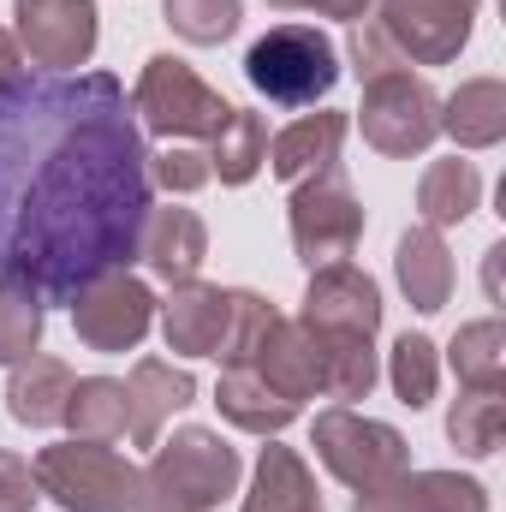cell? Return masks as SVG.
<instances>
[{
  "mask_svg": "<svg viewBox=\"0 0 506 512\" xmlns=\"http://www.w3.org/2000/svg\"><path fill=\"white\" fill-rule=\"evenodd\" d=\"M137 256L167 280V286H185L197 280L203 256H209V227L197 209H149L143 221V239H137Z\"/></svg>",
  "mask_w": 506,
  "mask_h": 512,
  "instance_id": "9a60e30c",
  "label": "cell"
},
{
  "mask_svg": "<svg viewBox=\"0 0 506 512\" xmlns=\"http://www.w3.org/2000/svg\"><path fill=\"white\" fill-rule=\"evenodd\" d=\"M161 334L185 358H221L227 334H233V292L227 286H203V280L173 286V298L161 310Z\"/></svg>",
  "mask_w": 506,
  "mask_h": 512,
  "instance_id": "4fadbf2b",
  "label": "cell"
},
{
  "mask_svg": "<svg viewBox=\"0 0 506 512\" xmlns=\"http://www.w3.org/2000/svg\"><path fill=\"white\" fill-rule=\"evenodd\" d=\"M393 268H399V286L417 310H441L453 298V256L435 227H411L393 251Z\"/></svg>",
  "mask_w": 506,
  "mask_h": 512,
  "instance_id": "ffe728a7",
  "label": "cell"
},
{
  "mask_svg": "<svg viewBox=\"0 0 506 512\" xmlns=\"http://www.w3.org/2000/svg\"><path fill=\"white\" fill-rule=\"evenodd\" d=\"M233 489H239V453L209 429H179L167 447H155L137 512H209Z\"/></svg>",
  "mask_w": 506,
  "mask_h": 512,
  "instance_id": "7a4b0ae2",
  "label": "cell"
},
{
  "mask_svg": "<svg viewBox=\"0 0 506 512\" xmlns=\"http://www.w3.org/2000/svg\"><path fill=\"white\" fill-rule=\"evenodd\" d=\"M441 131H453L465 149H489L506 137V90L501 78H471L447 96V114H441Z\"/></svg>",
  "mask_w": 506,
  "mask_h": 512,
  "instance_id": "7402d4cb",
  "label": "cell"
},
{
  "mask_svg": "<svg viewBox=\"0 0 506 512\" xmlns=\"http://www.w3.org/2000/svg\"><path fill=\"white\" fill-rule=\"evenodd\" d=\"M149 322H155V292L126 268L90 280L72 298V328H78V340L90 352H131L149 334Z\"/></svg>",
  "mask_w": 506,
  "mask_h": 512,
  "instance_id": "9c48e42d",
  "label": "cell"
},
{
  "mask_svg": "<svg viewBox=\"0 0 506 512\" xmlns=\"http://www.w3.org/2000/svg\"><path fill=\"white\" fill-rule=\"evenodd\" d=\"M364 239V209L358 197L346 191L340 167H322L310 179H298L292 191V245L310 268H328V262H346Z\"/></svg>",
  "mask_w": 506,
  "mask_h": 512,
  "instance_id": "52a82bcc",
  "label": "cell"
},
{
  "mask_svg": "<svg viewBox=\"0 0 506 512\" xmlns=\"http://www.w3.org/2000/svg\"><path fill=\"white\" fill-rule=\"evenodd\" d=\"M387 376H393V393H399V405L423 411V405L435 399V382H441V364H435V340H429V334H405V340L393 346V364H387Z\"/></svg>",
  "mask_w": 506,
  "mask_h": 512,
  "instance_id": "83f0119b",
  "label": "cell"
},
{
  "mask_svg": "<svg viewBox=\"0 0 506 512\" xmlns=\"http://www.w3.org/2000/svg\"><path fill=\"white\" fill-rule=\"evenodd\" d=\"M155 167H149V179H161L167 191H203L215 173H209V155H197V149H161V155H149Z\"/></svg>",
  "mask_w": 506,
  "mask_h": 512,
  "instance_id": "d6a6232c",
  "label": "cell"
},
{
  "mask_svg": "<svg viewBox=\"0 0 506 512\" xmlns=\"http://www.w3.org/2000/svg\"><path fill=\"white\" fill-rule=\"evenodd\" d=\"M471 0H387L381 6V30L387 42L405 54V66H447L459 60V48L471 42Z\"/></svg>",
  "mask_w": 506,
  "mask_h": 512,
  "instance_id": "8fae6325",
  "label": "cell"
},
{
  "mask_svg": "<svg viewBox=\"0 0 506 512\" xmlns=\"http://www.w3.org/2000/svg\"><path fill=\"white\" fill-rule=\"evenodd\" d=\"M161 12L197 48H215V42H227L239 30V0H161Z\"/></svg>",
  "mask_w": 506,
  "mask_h": 512,
  "instance_id": "f1b7e54d",
  "label": "cell"
},
{
  "mask_svg": "<svg viewBox=\"0 0 506 512\" xmlns=\"http://www.w3.org/2000/svg\"><path fill=\"white\" fill-rule=\"evenodd\" d=\"M447 358H453V370H459L465 387H501L506 382V328L495 322V316L459 328Z\"/></svg>",
  "mask_w": 506,
  "mask_h": 512,
  "instance_id": "4316f807",
  "label": "cell"
},
{
  "mask_svg": "<svg viewBox=\"0 0 506 512\" xmlns=\"http://www.w3.org/2000/svg\"><path fill=\"white\" fill-rule=\"evenodd\" d=\"M352 512H489V495L459 471H399L393 483L364 489Z\"/></svg>",
  "mask_w": 506,
  "mask_h": 512,
  "instance_id": "5bb4252c",
  "label": "cell"
},
{
  "mask_svg": "<svg viewBox=\"0 0 506 512\" xmlns=\"http://www.w3.org/2000/svg\"><path fill=\"white\" fill-rule=\"evenodd\" d=\"M245 78L256 84V96H268L280 108H316L340 84V54L310 24H274L268 36L251 42Z\"/></svg>",
  "mask_w": 506,
  "mask_h": 512,
  "instance_id": "277c9868",
  "label": "cell"
},
{
  "mask_svg": "<svg viewBox=\"0 0 506 512\" xmlns=\"http://www.w3.org/2000/svg\"><path fill=\"white\" fill-rule=\"evenodd\" d=\"M262 161H268V120L251 108H233L227 126L209 137V173H221V185H245Z\"/></svg>",
  "mask_w": 506,
  "mask_h": 512,
  "instance_id": "d4e9b609",
  "label": "cell"
},
{
  "mask_svg": "<svg viewBox=\"0 0 506 512\" xmlns=\"http://www.w3.org/2000/svg\"><path fill=\"white\" fill-rule=\"evenodd\" d=\"M447 435H453V447H459L465 459H489V453L501 447V435H506L501 387H471L465 399H453V411H447Z\"/></svg>",
  "mask_w": 506,
  "mask_h": 512,
  "instance_id": "484cf974",
  "label": "cell"
},
{
  "mask_svg": "<svg viewBox=\"0 0 506 512\" xmlns=\"http://www.w3.org/2000/svg\"><path fill=\"white\" fill-rule=\"evenodd\" d=\"M72 441H120L126 435V382H108V376H90V382H72L66 399V417Z\"/></svg>",
  "mask_w": 506,
  "mask_h": 512,
  "instance_id": "cb8c5ba5",
  "label": "cell"
},
{
  "mask_svg": "<svg viewBox=\"0 0 506 512\" xmlns=\"http://www.w3.org/2000/svg\"><path fill=\"white\" fill-rule=\"evenodd\" d=\"M42 340V304L30 292L0 286V364H24Z\"/></svg>",
  "mask_w": 506,
  "mask_h": 512,
  "instance_id": "f546056e",
  "label": "cell"
},
{
  "mask_svg": "<svg viewBox=\"0 0 506 512\" xmlns=\"http://www.w3.org/2000/svg\"><path fill=\"white\" fill-rule=\"evenodd\" d=\"M36 471L18 453H0V512H30L36 507Z\"/></svg>",
  "mask_w": 506,
  "mask_h": 512,
  "instance_id": "836d02e7",
  "label": "cell"
},
{
  "mask_svg": "<svg viewBox=\"0 0 506 512\" xmlns=\"http://www.w3.org/2000/svg\"><path fill=\"white\" fill-rule=\"evenodd\" d=\"M245 512H322L316 483H310V471H304V459L292 447H262Z\"/></svg>",
  "mask_w": 506,
  "mask_h": 512,
  "instance_id": "44dd1931",
  "label": "cell"
},
{
  "mask_svg": "<svg viewBox=\"0 0 506 512\" xmlns=\"http://www.w3.org/2000/svg\"><path fill=\"white\" fill-rule=\"evenodd\" d=\"M66 399H72V370L60 358H24L12 364V382H6V411L30 429H48L66 417Z\"/></svg>",
  "mask_w": 506,
  "mask_h": 512,
  "instance_id": "ac0fdd59",
  "label": "cell"
},
{
  "mask_svg": "<svg viewBox=\"0 0 506 512\" xmlns=\"http://www.w3.org/2000/svg\"><path fill=\"white\" fill-rule=\"evenodd\" d=\"M316 453H322V465H328L346 489H358V495L393 483L399 471H411L405 435H399L393 423H376V417L346 411V405H334V411L316 417Z\"/></svg>",
  "mask_w": 506,
  "mask_h": 512,
  "instance_id": "8992f818",
  "label": "cell"
},
{
  "mask_svg": "<svg viewBox=\"0 0 506 512\" xmlns=\"http://www.w3.org/2000/svg\"><path fill=\"white\" fill-rule=\"evenodd\" d=\"M364 120V143H376L381 155H423L429 143H435V131H441V102H435V90L423 84V78H411V72H393V78H376V84H364V108H358Z\"/></svg>",
  "mask_w": 506,
  "mask_h": 512,
  "instance_id": "ba28073f",
  "label": "cell"
},
{
  "mask_svg": "<svg viewBox=\"0 0 506 512\" xmlns=\"http://www.w3.org/2000/svg\"><path fill=\"white\" fill-rule=\"evenodd\" d=\"M304 328L316 334H346V340H376L381 328V292L376 280L352 262H328L310 274V292H304Z\"/></svg>",
  "mask_w": 506,
  "mask_h": 512,
  "instance_id": "7c38bea8",
  "label": "cell"
},
{
  "mask_svg": "<svg viewBox=\"0 0 506 512\" xmlns=\"http://www.w3.org/2000/svg\"><path fill=\"white\" fill-rule=\"evenodd\" d=\"M477 197H483V173L471 167V161H435L429 173H423V185H417V209H423V227H453V221H465L471 209H477Z\"/></svg>",
  "mask_w": 506,
  "mask_h": 512,
  "instance_id": "603a6c76",
  "label": "cell"
},
{
  "mask_svg": "<svg viewBox=\"0 0 506 512\" xmlns=\"http://www.w3.org/2000/svg\"><path fill=\"white\" fill-rule=\"evenodd\" d=\"M12 18L42 72H72L96 54V0H12Z\"/></svg>",
  "mask_w": 506,
  "mask_h": 512,
  "instance_id": "30bf717a",
  "label": "cell"
},
{
  "mask_svg": "<svg viewBox=\"0 0 506 512\" xmlns=\"http://www.w3.org/2000/svg\"><path fill=\"white\" fill-rule=\"evenodd\" d=\"M131 114L137 126L155 131V137H215L227 126L233 102L215 96L185 60L173 54H155L143 72H137V90H131Z\"/></svg>",
  "mask_w": 506,
  "mask_h": 512,
  "instance_id": "5b68a950",
  "label": "cell"
},
{
  "mask_svg": "<svg viewBox=\"0 0 506 512\" xmlns=\"http://www.w3.org/2000/svg\"><path fill=\"white\" fill-rule=\"evenodd\" d=\"M191 399H197V382H191L185 370H173V364H161V358H143L126 382V435L137 447H155L161 423H167L173 411H185Z\"/></svg>",
  "mask_w": 506,
  "mask_h": 512,
  "instance_id": "2e32d148",
  "label": "cell"
},
{
  "mask_svg": "<svg viewBox=\"0 0 506 512\" xmlns=\"http://www.w3.org/2000/svg\"><path fill=\"white\" fill-rule=\"evenodd\" d=\"M215 405H221L227 423H239V429H251V435H280V429L298 417V405H292L286 393H274L251 364H227V376L215 387Z\"/></svg>",
  "mask_w": 506,
  "mask_h": 512,
  "instance_id": "d6986e66",
  "label": "cell"
},
{
  "mask_svg": "<svg viewBox=\"0 0 506 512\" xmlns=\"http://www.w3.org/2000/svg\"><path fill=\"white\" fill-rule=\"evenodd\" d=\"M352 60H358V78H364V84L405 72V54L387 42V30H381L376 18H358V24H352Z\"/></svg>",
  "mask_w": 506,
  "mask_h": 512,
  "instance_id": "1f68e13d",
  "label": "cell"
},
{
  "mask_svg": "<svg viewBox=\"0 0 506 512\" xmlns=\"http://www.w3.org/2000/svg\"><path fill=\"white\" fill-rule=\"evenodd\" d=\"M280 316H274V304L268 298H256V292H233V334H227V364H251L256 352H262V340H268V328H274Z\"/></svg>",
  "mask_w": 506,
  "mask_h": 512,
  "instance_id": "4dcf8cb0",
  "label": "cell"
},
{
  "mask_svg": "<svg viewBox=\"0 0 506 512\" xmlns=\"http://www.w3.org/2000/svg\"><path fill=\"white\" fill-rule=\"evenodd\" d=\"M131 96L108 72L0 84V286L72 304L137 256L155 209Z\"/></svg>",
  "mask_w": 506,
  "mask_h": 512,
  "instance_id": "6da1fadb",
  "label": "cell"
},
{
  "mask_svg": "<svg viewBox=\"0 0 506 512\" xmlns=\"http://www.w3.org/2000/svg\"><path fill=\"white\" fill-rule=\"evenodd\" d=\"M268 6H280V12H322V18H346V24H358L370 12V0H268Z\"/></svg>",
  "mask_w": 506,
  "mask_h": 512,
  "instance_id": "e575fe53",
  "label": "cell"
},
{
  "mask_svg": "<svg viewBox=\"0 0 506 512\" xmlns=\"http://www.w3.org/2000/svg\"><path fill=\"white\" fill-rule=\"evenodd\" d=\"M340 143H346V114H310V120L286 126L268 143V167H274V179L298 185V179L334 167L340 161Z\"/></svg>",
  "mask_w": 506,
  "mask_h": 512,
  "instance_id": "e0dca14e",
  "label": "cell"
},
{
  "mask_svg": "<svg viewBox=\"0 0 506 512\" xmlns=\"http://www.w3.org/2000/svg\"><path fill=\"white\" fill-rule=\"evenodd\" d=\"M36 489L66 512H137L143 471L108 441H60L36 453Z\"/></svg>",
  "mask_w": 506,
  "mask_h": 512,
  "instance_id": "3957f363",
  "label": "cell"
},
{
  "mask_svg": "<svg viewBox=\"0 0 506 512\" xmlns=\"http://www.w3.org/2000/svg\"><path fill=\"white\" fill-rule=\"evenodd\" d=\"M18 72H24V48H18V36L0 30V84H12Z\"/></svg>",
  "mask_w": 506,
  "mask_h": 512,
  "instance_id": "d590c367",
  "label": "cell"
}]
</instances>
